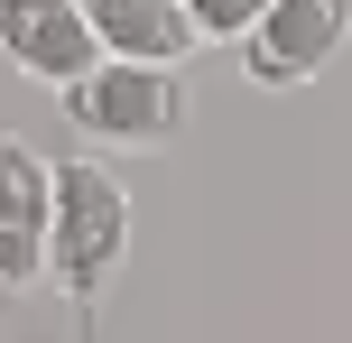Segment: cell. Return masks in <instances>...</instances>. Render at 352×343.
<instances>
[{
  "mask_svg": "<svg viewBox=\"0 0 352 343\" xmlns=\"http://www.w3.org/2000/svg\"><path fill=\"white\" fill-rule=\"evenodd\" d=\"M93 37H102V56H121V65H186L204 37H195L186 0H84Z\"/></svg>",
  "mask_w": 352,
  "mask_h": 343,
  "instance_id": "8992f818",
  "label": "cell"
},
{
  "mask_svg": "<svg viewBox=\"0 0 352 343\" xmlns=\"http://www.w3.org/2000/svg\"><path fill=\"white\" fill-rule=\"evenodd\" d=\"M47 223H56V167L0 130V288L47 278Z\"/></svg>",
  "mask_w": 352,
  "mask_h": 343,
  "instance_id": "5b68a950",
  "label": "cell"
},
{
  "mask_svg": "<svg viewBox=\"0 0 352 343\" xmlns=\"http://www.w3.org/2000/svg\"><path fill=\"white\" fill-rule=\"evenodd\" d=\"M260 10H269V0H186L195 37H232V47H241V37L260 28Z\"/></svg>",
  "mask_w": 352,
  "mask_h": 343,
  "instance_id": "52a82bcc",
  "label": "cell"
},
{
  "mask_svg": "<svg viewBox=\"0 0 352 343\" xmlns=\"http://www.w3.org/2000/svg\"><path fill=\"white\" fill-rule=\"evenodd\" d=\"M56 102H65V121L84 130V140H102V148H167L176 130H186V84H176L167 65H121V56H102V65H93L84 84H65Z\"/></svg>",
  "mask_w": 352,
  "mask_h": 343,
  "instance_id": "7a4b0ae2",
  "label": "cell"
},
{
  "mask_svg": "<svg viewBox=\"0 0 352 343\" xmlns=\"http://www.w3.org/2000/svg\"><path fill=\"white\" fill-rule=\"evenodd\" d=\"M0 56H10L28 84H84L102 65V37H93L84 0H0Z\"/></svg>",
  "mask_w": 352,
  "mask_h": 343,
  "instance_id": "277c9868",
  "label": "cell"
},
{
  "mask_svg": "<svg viewBox=\"0 0 352 343\" xmlns=\"http://www.w3.org/2000/svg\"><path fill=\"white\" fill-rule=\"evenodd\" d=\"M130 260V195L111 167L65 158L56 167V223H47V278L65 297H102Z\"/></svg>",
  "mask_w": 352,
  "mask_h": 343,
  "instance_id": "6da1fadb",
  "label": "cell"
},
{
  "mask_svg": "<svg viewBox=\"0 0 352 343\" xmlns=\"http://www.w3.org/2000/svg\"><path fill=\"white\" fill-rule=\"evenodd\" d=\"M343 28H352V0H269L260 28L241 37V65H250V84H269V93L316 84V74L334 65Z\"/></svg>",
  "mask_w": 352,
  "mask_h": 343,
  "instance_id": "3957f363",
  "label": "cell"
}]
</instances>
